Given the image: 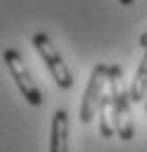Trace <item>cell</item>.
<instances>
[{
  "label": "cell",
  "instance_id": "8992f818",
  "mask_svg": "<svg viewBox=\"0 0 147 152\" xmlns=\"http://www.w3.org/2000/svg\"><path fill=\"white\" fill-rule=\"evenodd\" d=\"M49 152H68V113L63 108H58L52 117Z\"/></svg>",
  "mask_w": 147,
  "mask_h": 152
},
{
  "label": "cell",
  "instance_id": "52a82bcc",
  "mask_svg": "<svg viewBox=\"0 0 147 152\" xmlns=\"http://www.w3.org/2000/svg\"><path fill=\"white\" fill-rule=\"evenodd\" d=\"M129 94H131V101H133V103L145 101V94H147V49H145V56L140 61L138 70H135V75H133Z\"/></svg>",
  "mask_w": 147,
  "mask_h": 152
},
{
  "label": "cell",
  "instance_id": "5b68a950",
  "mask_svg": "<svg viewBox=\"0 0 147 152\" xmlns=\"http://www.w3.org/2000/svg\"><path fill=\"white\" fill-rule=\"evenodd\" d=\"M114 124H117V136L122 140H131L135 126H133V115H131V94L129 91H117V113H114Z\"/></svg>",
  "mask_w": 147,
  "mask_h": 152
},
{
  "label": "cell",
  "instance_id": "277c9868",
  "mask_svg": "<svg viewBox=\"0 0 147 152\" xmlns=\"http://www.w3.org/2000/svg\"><path fill=\"white\" fill-rule=\"evenodd\" d=\"M117 91H119V80H110V94H103L100 105H98V129L103 138H112L117 133V124H114Z\"/></svg>",
  "mask_w": 147,
  "mask_h": 152
},
{
  "label": "cell",
  "instance_id": "9c48e42d",
  "mask_svg": "<svg viewBox=\"0 0 147 152\" xmlns=\"http://www.w3.org/2000/svg\"><path fill=\"white\" fill-rule=\"evenodd\" d=\"M135 0H119V5H124V7H129V5H133Z\"/></svg>",
  "mask_w": 147,
  "mask_h": 152
},
{
  "label": "cell",
  "instance_id": "30bf717a",
  "mask_svg": "<svg viewBox=\"0 0 147 152\" xmlns=\"http://www.w3.org/2000/svg\"><path fill=\"white\" fill-rule=\"evenodd\" d=\"M145 110H147V103H145Z\"/></svg>",
  "mask_w": 147,
  "mask_h": 152
},
{
  "label": "cell",
  "instance_id": "7a4b0ae2",
  "mask_svg": "<svg viewBox=\"0 0 147 152\" xmlns=\"http://www.w3.org/2000/svg\"><path fill=\"white\" fill-rule=\"evenodd\" d=\"M33 47L40 54V58L44 61V66L49 68V73L54 77V82L58 84V89H70L73 87V73L68 68V63L63 61V56L58 54V49L54 47V42L49 40V35L44 33H35L33 35Z\"/></svg>",
  "mask_w": 147,
  "mask_h": 152
},
{
  "label": "cell",
  "instance_id": "3957f363",
  "mask_svg": "<svg viewBox=\"0 0 147 152\" xmlns=\"http://www.w3.org/2000/svg\"><path fill=\"white\" fill-rule=\"evenodd\" d=\"M2 61H5V66H7V70H9V75L14 77V84L19 87L21 96H23L31 105H42V103H44V96L40 91L37 82L31 77V73H28V68H26L21 54H19L17 49H5Z\"/></svg>",
  "mask_w": 147,
  "mask_h": 152
},
{
  "label": "cell",
  "instance_id": "ba28073f",
  "mask_svg": "<svg viewBox=\"0 0 147 152\" xmlns=\"http://www.w3.org/2000/svg\"><path fill=\"white\" fill-rule=\"evenodd\" d=\"M140 47H143V49H147V31L140 35Z\"/></svg>",
  "mask_w": 147,
  "mask_h": 152
},
{
  "label": "cell",
  "instance_id": "6da1fadb",
  "mask_svg": "<svg viewBox=\"0 0 147 152\" xmlns=\"http://www.w3.org/2000/svg\"><path fill=\"white\" fill-rule=\"evenodd\" d=\"M119 77H122V68L119 66H108V63L93 66L89 84H87V91L82 96V105H79V119L84 124H89L93 119V115H98V105H100V98H103L105 82L119 80Z\"/></svg>",
  "mask_w": 147,
  "mask_h": 152
}]
</instances>
